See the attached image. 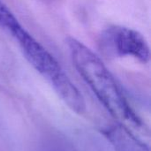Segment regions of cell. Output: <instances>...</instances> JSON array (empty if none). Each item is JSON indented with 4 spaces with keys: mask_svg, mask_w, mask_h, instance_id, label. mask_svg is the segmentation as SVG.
Returning a JSON list of instances; mask_svg holds the SVG:
<instances>
[{
    "mask_svg": "<svg viewBox=\"0 0 151 151\" xmlns=\"http://www.w3.org/2000/svg\"><path fill=\"white\" fill-rule=\"evenodd\" d=\"M11 34L19 42L21 50L29 64L50 83L64 73L55 58L21 25Z\"/></svg>",
    "mask_w": 151,
    "mask_h": 151,
    "instance_id": "3",
    "label": "cell"
},
{
    "mask_svg": "<svg viewBox=\"0 0 151 151\" xmlns=\"http://www.w3.org/2000/svg\"><path fill=\"white\" fill-rule=\"evenodd\" d=\"M19 26L20 24L13 13L6 6V4L0 0V27L12 33Z\"/></svg>",
    "mask_w": 151,
    "mask_h": 151,
    "instance_id": "6",
    "label": "cell"
},
{
    "mask_svg": "<svg viewBox=\"0 0 151 151\" xmlns=\"http://www.w3.org/2000/svg\"><path fill=\"white\" fill-rule=\"evenodd\" d=\"M101 51L108 57H133L142 63L150 60V47L138 31L125 27H111L100 37Z\"/></svg>",
    "mask_w": 151,
    "mask_h": 151,
    "instance_id": "2",
    "label": "cell"
},
{
    "mask_svg": "<svg viewBox=\"0 0 151 151\" xmlns=\"http://www.w3.org/2000/svg\"><path fill=\"white\" fill-rule=\"evenodd\" d=\"M66 43L74 66L112 117L139 127L138 118L101 58L73 37H67Z\"/></svg>",
    "mask_w": 151,
    "mask_h": 151,
    "instance_id": "1",
    "label": "cell"
},
{
    "mask_svg": "<svg viewBox=\"0 0 151 151\" xmlns=\"http://www.w3.org/2000/svg\"><path fill=\"white\" fill-rule=\"evenodd\" d=\"M51 85L57 94L70 109L77 113H82L85 111V101L81 92L65 73L53 81Z\"/></svg>",
    "mask_w": 151,
    "mask_h": 151,
    "instance_id": "5",
    "label": "cell"
},
{
    "mask_svg": "<svg viewBox=\"0 0 151 151\" xmlns=\"http://www.w3.org/2000/svg\"><path fill=\"white\" fill-rule=\"evenodd\" d=\"M104 134L116 151H149L123 124L111 126L104 131Z\"/></svg>",
    "mask_w": 151,
    "mask_h": 151,
    "instance_id": "4",
    "label": "cell"
}]
</instances>
